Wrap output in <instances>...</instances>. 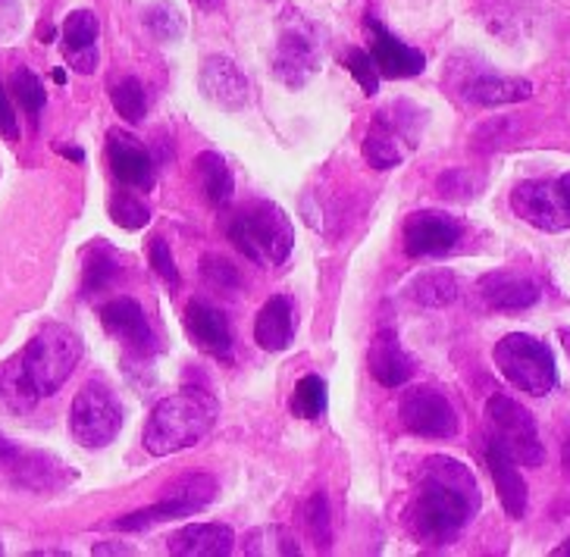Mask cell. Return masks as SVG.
Segmentation results:
<instances>
[{"instance_id":"6da1fadb","label":"cell","mask_w":570,"mask_h":557,"mask_svg":"<svg viewBox=\"0 0 570 557\" xmlns=\"http://www.w3.org/2000/svg\"><path fill=\"white\" fill-rule=\"evenodd\" d=\"M480 510V486L454 457H430L420 470L417 498L411 505V529L420 541L445 548Z\"/></svg>"},{"instance_id":"7a4b0ae2","label":"cell","mask_w":570,"mask_h":557,"mask_svg":"<svg viewBox=\"0 0 570 557\" xmlns=\"http://www.w3.org/2000/svg\"><path fill=\"white\" fill-rule=\"evenodd\" d=\"M219 407L214 395L204 389H183L164 398L154 407L148 429H145V448L154 457L185 451L214 429Z\"/></svg>"},{"instance_id":"3957f363","label":"cell","mask_w":570,"mask_h":557,"mask_svg":"<svg viewBox=\"0 0 570 557\" xmlns=\"http://www.w3.org/2000/svg\"><path fill=\"white\" fill-rule=\"evenodd\" d=\"M229 241L257 267H279L292 253V222L276 203H245L229 222Z\"/></svg>"},{"instance_id":"277c9868","label":"cell","mask_w":570,"mask_h":557,"mask_svg":"<svg viewBox=\"0 0 570 557\" xmlns=\"http://www.w3.org/2000/svg\"><path fill=\"white\" fill-rule=\"evenodd\" d=\"M79 357H82V341H79V336L72 329H67V326L48 322L29 341V348L22 351L19 364H22V370L29 376L32 389L41 398V395L60 391V386L69 379V372L76 370Z\"/></svg>"},{"instance_id":"5b68a950","label":"cell","mask_w":570,"mask_h":557,"mask_svg":"<svg viewBox=\"0 0 570 557\" xmlns=\"http://www.w3.org/2000/svg\"><path fill=\"white\" fill-rule=\"evenodd\" d=\"M495 367L518 391H527L533 398H542L554 389L558 372H554V357L549 345L539 338L511 332L495 345Z\"/></svg>"},{"instance_id":"8992f818","label":"cell","mask_w":570,"mask_h":557,"mask_svg":"<svg viewBox=\"0 0 570 557\" xmlns=\"http://www.w3.org/2000/svg\"><path fill=\"white\" fill-rule=\"evenodd\" d=\"M487 420L492 436L489 439L499 441L508 455L514 457L523 467H542L546 460V448L539 439L537 420L523 405H518L508 395H492L487 401Z\"/></svg>"},{"instance_id":"52a82bcc","label":"cell","mask_w":570,"mask_h":557,"mask_svg":"<svg viewBox=\"0 0 570 557\" xmlns=\"http://www.w3.org/2000/svg\"><path fill=\"white\" fill-rule=\"evenodd\" d=\"M320 63V41L317 29L298 13V10H288L283 13L279 22V41H276V53H273V69L285 84L292 88H302Z\"/></svg>"},{"instance_id":"ba28073f","label":"cell","mask_w":570,"mask_h":557,"mask_svg":"<svg viewBox=\"0 0 570 557\" xmlns=\"http://www.w3.org/2000/svg\"><path fill=\"white\" fill-rule=\"evenodd\" d=\"M69 426L72 436L85 448H104L117 439L119 426H122V410H119L117 398L110 395L107 386L101 382H88L79 389L76 401H72V414H69Z\"/></svg>"},{"instance_id":"9c48e42d","label":"cell","mask_w":570,"mask_h":557,"mask_svg":"<svg viewBox=\"0 0 570 557\" xmlns=\"http://www.w3.org/2000/svg\"><path fill=\"white\" fill-rule=\"evenodd\" d=\"M217 498V483L210 476H185L183 483H176L167 491L164 501L145 507V510H135L129 517L117 520V529L122 533H138V529H148L154 524H167V520H179V517H191Z\"/></svg>"},{"instance_id":"30bf717a","label":"cell","mask_w":570,"mask_h":557,"mask_svg":"<svg viewBox=\"0 0 570 557\" xmlns=\"http://www.w3.org/2000/svg\"><path fill=\"white\" fill-rule=\"evenodd\" d=\"M404 429L423 439H452L458 432V414L449 398L436 389H407L399 405Z\"/></svg>"},{"instance_id":"8fae6325","label":"cell","mask_w":570,"mask_h":557,"mask_svg":"<svg viewBox=\"0 0 570 557\" xmlns=\"http://www.w3.org/2000/svg\"><path fill=\"white\" fill-rule=\"evenodd\" d=\"M511 207L520 220L530 222L533 229H542V232H561L570 226L561 198H558V186L546 182V179L520 182L511 191Z\"/></svg>"},{"instance_id":"7c38bea8","label":"cell","mask_w":570,"mask_h":557,"mask_svg":"<svg viewBox=\"0 0 570 557\" xmlns=\"http://www.w3.org/2000/svg\"><path fill=\"white\" fill-rule=\"evenodd\" d=\"M461 238V222L439 213V210H420L404 222V251L407 257H439L449 253Z\"/></svg>"},{"instance_id":"4fadbf2b","label":"cell","mask_w":570,"mask_h":557,"mask_svg":"<svg viewBox=\"0 0 570 557\" xmlns=\"http://www.w3.org/2000/svg\"><path fill=\"white\" fill-rule=\"evenodd\" d=\"M104 329L110 336H117L132 355H138L141 360L151 357L157 351V336H154L151 322L145 317V310L132 298H117L101 310Z\"/></svg>"},{"instance_id":"5bb4252c","label":"cell","mask_w":570,"mask_h":557,"mask_svg":"<svg viewBox=\"0 0 570 557\" xmlns=\"http://www.w3.org/2000/svg\"><path fill=\"white\" fill-rule=\"evenodd\" d=\"M414 148V136L402 119L392 117L389 110L376 113L364 138V157L373 169H392L402 163L407 151Z\"/></svg>"},{"instance_id":"9a60e30c","label":"cell","mask_w":570,"mask_h":557,"mask_svg":"<svg viewBox=\"0 0 570 557\" xmlns=\"http://www.w3.org/2000/svg\"><path fill=\"white\" fill-rule=\"evenodd\" d=\"M373 29V48H370V60L376 72H383L389 79H411V76H420L423 67H426V57L414 48H407L404 41H399L395 34L383 29L376 19L367 22Z\"/></svg>"},{"instance_id":"2e32d148","label":"cell","mask_w":570,"mask_h":557,"mask_svg":"<svg viewBox=\"0 0 570 557\" xmlns=\"http://www.w3.org/2000/svg\"><path fill=\"white\" fill-rule=\"evenodd\" d=\"M185 329H188L191 341L202 348L204 355H233V332H229V322H226V317L219 314L217 307L207 305L202 298L185 307Z\"/></svg>"},{"instance_id":"e0dca14e","label":"cell","mask_w":570,"mask_h":557,"mask_svg":"<svg viewBox=\"0 0 570 557\" xmlns=\"http://www.w3.org/2000/svg\"><path fill=\"white\" fill-rule=\"evenodd\" d=\"M202 91L223 110H242L248 101V82L229 57H207L202 67Z\"/></svg>"},{"instance_id":"ac0fdd59","label":"cell","mask_w":570,"mask_h":557,"mask_svg":"<svg viewBox=\"0 0 570 557\" xmlns=\"http://www.w3.org/2000/svg\"><path fill=\"white\" fill-rule=\"evenodd\" d=\"M107 157H110V167L122 186L138 188V191H148L154 186V163L148 151L126 132H110V145H107Z\"/></svg>"},{"instance_id":"d6986e66","label":"cell","mask_w":570,"mask_h":557,"mask_svg":"<svg viewBox=\"0 0 570 557\" xmlns=\"http://www.w3.org/2000/svg\"><path fill=\"white\" fill-rule=\"evenodd\" d=\"M487 464H489V474H492V479H495V491H499V498H502L508 517L520 520V517L527 514V483H523V476L518 474V460L508 455L499 441L489 439Z\"/></svg>"},{"instance_id":"ffe728a7","label":"cell","mask_w":570,"mask_h":557,"mask_svg":"<svg viewBox=\"0 0 570 557\" xmlns=\"http://www.w3.org/2000/svg\"><path fill=\"white\" fill-rule=\"evenodd\" d=\"M98 17L91 10H76L63 22V51L76 72H95L98 67Z\"/></svg>"},{"instance_id":"44dd1931","label":"cell","mask_w":570,"mask_h":557,"mask_svg":"<svg viewBox=\"0 0 570 557\" xmlns=\"http://www.w3.org/2000/svg\"><path fill=\"white\" fill-rule=\"evenodd\" d=\"M370 372L380 386L386 389H402L404 382L414 376V364L411 357L404 355L402 345L395 332H380V336L370 341V355H367Z\"/></svg>"},{"instance_id":"7402d4cb","label":"cell","mask_w":570,"mask_h":557,"mask_svg":"<svg viewBox=\"0 0 570 557\" xmlns=\"http://www.w3.org/2000/svg\"><path fill=\"white\" fill-rule=\"evenodd\" d=\"M483 301L495 310H527L539 301V286L518 272H489L480 279Z\"/></svg>"},{"instance_id":"603a6c76","label":"cell","mask_w":570,"mask_h":557,"mask_svg":"<svg viewBox=\"0 0 570 557\" xmlns=\"http://www.w3.org/2000/svg\"><path fill=\"white\" fill-rule=\"evenodd\" d=\"M235 533L223 524L185 526L169 539V551L179 557H223L233 551Z\"/></svg>"},{"instance_id":"cb8c5ba5","label":"cell","mask_w":570,"mask_h":557,"mask_svg":"<svg viewBox=\"0 0 570 557\" xmlns=\"http://www.w3.org/2000/svg\"><path fill=\"white\" fill-rule=\"evenodd\" d=\"M295 336V307L292 298L273 295L267 305L261 307L257 322H254V338L264 351H285Z\"/></svg>"},{"instance_id":"d4e9b609","label":"cell","mask_w":570,"mask_h":557,"mask_svg":"<svg viewBox=\"0 0 570 557\" xmlns=\"http://www.w3.org/2000/svg\"><path fill=\"white\" fill-rule=\"evenodd\" d=\"M464 98L476 107H502L533 98V84L518 76H476L464 84Z\"/></svg>"},{"instance_id":"484cf974","label":"cell","mask_w":570,"mask_h":557,"mask_svg":"<svg viewBox=\"0 0 570 557\" xmlns=\"http://www.w3.org/2000/svg\"><path fill=\"white\" fill-rule=\"evenodd\" d=\"M195 176H198V186H202L207 203L223 207V203L233 201V169L226 167V160H223L217 151L198 153V160H195Z\"/></svg>"},{"instance_id":"4316f807","label":"cell","mask_w":570,"mask_h":557,"mask_svg":"<svg viewBox=\"0 0 570 557\" xmlns=\"http://www.w3.org/2000/svg\"><path fill=\"white\" fill-rule=\"evenodd\" d=\"M0 398L13 410H32L35 401H38V391L32 389V382H29L19 360H10L0 367Z\"/></svg>"},{"instance_id":"83f0119b","label":"cell","mask_w":570,"mask_h":557,"mask_svg":"<svg viewBox=\"0 0 570 557\" xmlns=\"http://www.w3.org/2000/svg\"><path fill=\"white\" fill-rule=\"evenodd\" d=\"M411 295L423 307H449L458 298V282H454L452 272L445 270L426 272V276H420L417 282H414Z\"/></svg>"},{"instance_id":"f1b7e54d","label":"cell","mask_w":570,"mask_h":557,"mask_svg":"<svg viewBox=\"0 0 570 557\" xmlns=\"http://www.w3.org/2000/svg\"><path fill=\"white\" fill-rule=\"evenodd\" d=\"M292 414L302 420H320L326 414V382L320 376H302L292 391Z\"/></svg>"},{"instance_id":"f546056e","label":"cell","mask_w":570,"mask_h":557,"mask_svg":"<svg viewBox=\"0 0 570 557\" xmlns=\"http://www.w3.org/2000/svg\"><path fill=\"white\" fill-rule=\"evenodd\" d=\"M119 279V260L110 248H91L88 263H85V295H98Z\"/></svg>"},{"instance_id":"4dcf8cb0","label":"cell","mask_w":570,"mask_h":557,"mask_svg":"<svg viewBox=\"0 0 570 557\" xmlns=\"http://www.w3.org/2000/svg\"><path fill=\"white\" fill-rule=\"evenodd\" d=\"M245 541H248L245 545L248 555H302L295 536L283 526H261Z\"/></svg>"},{"instance_id":"1f68e13d","label":"cell","mask_w":570,"mask_h":557,"mask_svg":"<svg viewBox=\"0 0 570 557\" xmlns=\"http://www.w3.org/2000/svg\"><path fill=\"white\" fill-rule=\"evenodd\" d=\"M114 107L126 122H141L148 113V95H145V84L138 79H122L114 84Z\"/></svg>"},{"instance_id":"d6a6232c","label":"cell","mask_w":570,"mask_h":557,"mask_svg":"<svg viewBox=\"0 0 570 557\" xmlns=\"http://www.w3.org/2000/svg\"><path fill=\"white\" fill-rule=\"evenodd\" d=\"M304 524H307V533H311V539L317 541L320 548H330V541H333V517H330V501H326L323 491L311 495V501L304 507Z\"/></svg>"},{"instance_id":"836d02e7","label":"cell","mask_w":570,"mask_h":557,"mask_svg":"<svg viewBox=\"0 0 570 557\" xmlns=\"http://www.w3.org/2000/svg\"><path fill=\"white\" fill-rule=\"evenodd\" d=\"M13 91H17V101L22 103V110L26 113H38L41 107H45V84H41V79L35 76L32 69L19 67L17 72H13Z\"/></svg>"},{"instance_id":"e575fe53","label":"cell","mask_w":570,"mask_h":557,"mask_svg":"<svg viewBox=\"0 0 570 557\" xmlns=\"http://www.w3.org/2000/svg\"><path fill=\"white\" fill-rule=\"evenodd\" d=\"M202 276L204 282L210 288H217V291H235L238 288V270H235L226 257H219V253H204Z\"/></svg>"},{"instance_id":"d590c367","label":"cell","mask_w":570,"mask_h":557,"mask_svg":"<svg viewBox=\"0 0 570 557\" xmlns=\"http://www.w3.org/2000/svg\"><path fill=\"white\" fill-rule=\"evenodd\" d=\"M110 213H114V220H117L122 229H141V226H148V220H151V213H148V207L141 203V198H135L129 191L117 195V201L110 203Z\"/></svg>"},{"instance_id":"8d00e7d4","label":"cell","mask_w":570,"mask_h":557,"mask_svg":"<svg viewBox=\"0 0 570 557\" xmlns=\"http://www.w3.org/2000/svg\"><path fill=\"white\" fill-rule=\"evenodd\" d=\"M348 69H352L354 82L364 88V95H376V88H380V72L373 67V60H370L367 51H348Z\"/></svg>"},{"instance_id":"74e56055","label":"cell","mask_w":570,"mask_h":557,"mask_svg":"<svg viewBox=\"0 0 570 557\" xmlns=\"http://www.w3.org/2000/svg\"><path fill=\"white\" fill-rule=\"evenodd\" d=\"M151 267L154 272L167 282V286H179V270H176V260H173V251L164 238H154L151 241Z\"/></svg>"},{"instance_id":"f35d334b","label":"cell","mask_w":570,"mask_h":557,"mask_svg":"<svg viewBox=\"0 0 570 557\" xmlns=\"http://www.w3.org/2000/svg\"><path fill=\"white\" fill-rule=\"evenodd\" d=\"M145 22H148V29H151L160 41H173V38H179V32L176 29H169V22H176V26H185L183 17L173 10V7H167V3H160V7H151L148 10V17H145Z\"/></svg>"},{"instance_id":"ab89813d","label":"cell","mask_w":570,"mask_h":557,"mask_svg":"<svg viewBox=\"0 0 570 557\" xmlns=\"http://www.w3.org/2000/svg\"><path fill=\"white\" fill-rule=\"evenodd\" d=\"M0 136L7 138V141H17L19 138L17 110H13V103H10V98H7L3 84H0Z\"/></svg>"},{"instance_id":"60d3db41","label":"cell","mask_w":570,"mask_h":557,"mask_svg":"<svg viewBox=\"0 0 570 557\" xmlns=\"http://www.w3.org/2000/svg\"><path fill=\"white\" fill-rule=\"evenodd\" d=\"M554 186H558V198H561V207H564V213H568L570 220V172L568 176H561Z\"/></svg>"},{"instance_id":"b9f144b4","label":"cell","mask_w":570,"mask_h":557,"mask_svg":"<svg viewBox=\"0 0 570 557\" xmlns=\"http://www.w3.org/2000/svg\"><path fill=\"white\" fill-rule=\"evenodd\" d=\"M13 457H17V448L0 436V460H13Z\"/></svg>"},{"instance_id":"7bdbcfd3","label":"cell","mask_w":570,"mask_h":557,"mask_svg":"<svg viewBox=\"0 0 570 557\" xmlns=\"http://www.w3.org/2000/svg\"><path fill=\"white\" fill-rule=\"evenodd\" d=\"M95 555H129L126 548H114V545H101V548H95Z\"/></svg>"},{"instance_id":"ee69618b","label":"cell","mask_w":570,"mask_h":557,"mask_svg":"<svg viewBox=\"0 0 570 557\" xmlns=\"http://www.w3.org/2000/svg\"><path fill=\"white\" fill-rule=\"evenodd\" d=\"M552 555H554V557H564V555H570V539L564 541V545H558V548H554Z\"/></svg>"},{"instance_id":"f6af8a7d","label":"cell","mask_w":570,"mask_h":557,"mask_svg":"<svg viewBox=\"0 0 570 557\" xmlns=\"http://www.w3.org/2000/svg\"><path fill=\"white\" fill-rule=\"evenodd\" d=\"M564 474L570 476V436L568 441H564Z\"/></svg>"},{"instance_id":"bcb514c9","label":"cell","mask_w":570,"mask_h":557,"mask_svg":"<svg viewBox=\"0 0 570 557\" xmlns=\"http://www.w3.org/2000/svg\"><path fill=\"white\" fill-rule=\"evenodd\" d=\"M558 336H561V341H564V351H568V360H570V329H561Z\"/></svg>"},{"instance_id":"7dc6e473","label":"cell","mask_w":570,"mask_h":557,"mask_svg":"<svg viewBox=\"0 0 570 557\" xmlns=\"http://www.w3.org/2000/svg\"><path fill=\"white\" fill-rule=\"evenodd\" d=\"M204 10H214V7H219V0H198Z\"/></svg>"}]
</instances>
